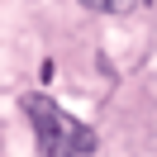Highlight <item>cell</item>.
<instances>
[{
    "mask_svg": "<svg viewBox=\"0 0 157 157\" xmlns=\"http://www.w3.org/2000/svg\"><path fill=\"white\" fill-rule=\"evenodd\" d=\"M24 114L33 124V138H38V157H86L95 152V128H86L76 114L57 105L48 95H24Z\"/></svg>",
    "mask_w": 157,
    "mask_h": 157,
    "instance_id": "cell-1",
    "label": "cell"
},
{
    "mask_svg": "<svg viewBox=\"0 0 157 157\" xmlns=\"http://www.w3.org/2000/svg\"><path fill=\"white\" fill-rule=\"evenodd\" d=\"M86 10H95V14H128L138 5V0H81Z\"/></svg>",
    "mask_w": 157,
    "mask_h": 157,
    "instance_id": "cell-2",
    "label": "cell"
}]
</instances>
